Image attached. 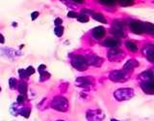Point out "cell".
<instances>
[{
	"instance_id": "6da1fadb",
	"label": "cell",
	"mask_w": 154,
	"mask_h": 121,
	"mask_svg": "<svg viewBox=\"0 0 154 121\" xmlns=\"http://www.w3.org/2000/svg\"><path fill=\"white\" fill-rule=\"evenodd\" d=\"M133 90L132 89H119L115 92V97L119 101L127 100L133 96Z\"/></svg>"
},
{
	"instance_id": "7a4b0ae2",
	"label": "cell",
	"mask_w": 154,
	"mask_h": 121,
	"mask_svg": "<svg viewBox=\"0 0 154 121\" xmlns=\"http://www.w3.org/2000/svg\"><path fill=\"white\" fill-rule=\"evenodd\" d=\"M72 65L78 70H85L87 68V65H88V63H87V60L84 57L77 56L75 57V59L72 60Z\"/></svg>"
},
{
	"instance_id": "3957f363",
	"label": "cell",
	"mask_w": 154,
	"mask_h": 121,
	"mask_svg": "<svg viewBox=\"0 0 154 121\" xmlns=\"http://www.w3.org/2000/svg\"><path fill=\"white\" fill-rule=\"evenodd\" d=\"M130 29L135 34H143V23L138 21H133L130 22Z\"/></svg>"
},
{
	"instance_id": "277c9868",
	"label": "cell",
	"mask_w": 154,
	"mask_h": 121,
	"mask_svg": "<svg viewBox=\"0 0 154 121\" xmlns=\"http://www.w3.org/2000/svg\"><path fill=\"white\" fill-rule=\"evenodd\" d=\"M108 56H109V58L111 60L119 61V60L122 59V58L124 57V53L122 51H119V50H118L117 47H116V48H112V50L109 51Z\"/></svg>"
},
{
	"instance_id": "5b68a950",
	"label": "cell",
	"mask_w": 154,
	"mask_h": 121,
	"mask_svg": "<svg viewBox=\"0 0 154 121\" xmlns=\"http://www.w3.org/2000/svg\"><path fill=\"white\" fill-rule=\"evenodd\" d=\"M53 106H55L56 109H58V110H66V109L67 108L66 100L58 97V98H56L55 101L53 102Z\"/></svg>"
},
{
	"instance_id": "8992f818",
	"label": "cell",
	"mask_w": 154,
	"mask_h": 121,
	"mask_svg": "<svg viewBox=\"0 0 154 121\" xmlns=\"http://www.w3.org/2000/svg\"><path fill=\"white\" fill-rule=\"evenodd\" d=\"M111 80L115 81H123L126 80V74L123 71H115L111 74Z\"/></svg>"
},
{
	"instance_id": "52a82bcc",
	"label": "cell",
	"mask_w": 154,
	"mask_h": 121,
	"mask_svg": "<svg viewBox=\"0 0 154 121\" xmlns=\"http://www.w3.org/2000/svg\"><path fill=\"white\" fill-rule=\"evenodd\" d=\"M143 52V54L147 57V59L149 61H151V62L154 61V48L152 45H147L144 47Z\"/></svg>"
},
{
	"instance_id": "ba28073f",
	"label": "cell",
	"mask_w": 154,
	"mask_h": 121,
	"mask_svg": "<svg viewBox=\"0 0 154 121\" xmlns=\"http://www.w3.org/2000/svg\"><path fill=\"white\" fill-rule=\"evenodd\" d=\"M103 45L108 47H111V48H116L120 45V43L119 40H117V39H108V40H106L103 43Z\"/></svg>"
},
{
	"instance_id": "9c48e42d",
	"label": "cell",
	"mask_w": 154,
	"mask_h": 121,
	"mask_svg": "<svg viewBox=\"0 0 154 121\" xmlns=\"http://www.w3.org/2000/svg\"><path fill=\"white\" fill-rule=\"evenodd\" d=\"M142 88L143 89L144 92H146V93L152 94L153 90H154V85H153L152 80H149V81H146V82H144V83H143Z\"/></svg>"
},
{
	"instance_id": "30bf717a",
	"label": "cell",
	"mask_w": 154,
	"mask_h": 121,
	"mask_svg": "<svg viewBox=\"0 0 154 121\" xmlns=\"http://www.w3.org/2000/svg\"><path fill=\"white\" fill-rule=\"evenodd\" d=\"M93 35H94V37L96 38V39H101V38H103L104 35H105V29H104L102 26L96 27V28L94 29Z\"/></svg>"
},
{
	"instance_id": "8fae6325",
	"label": "cell",
	"mask_w": 154,
	"mask_h": 121,
	"mask_svg": "<svg viewBox=\"0 0 154 121\" xmlns=\"http://www.w3.org/2000/svg\"><path fill=\"white\" fill-rule=\"evenodd\" d=\"M143 32H146L149 34H153L154 33V26L152 23H143Z\"/></svg>"
},
{
	"instance_id": "7c38bea8",
	"label": "cell",
	"mask_w": 154,
	"mask_h": 121,
	"mask_svg": "<svg viewBox=\"0 0 154 121\" xmlns=\"http://www.w3.org/2000/svg\"><path fill=\"white\" fill-rule=\"evenodd\" d=\"M112 33L114 34V35H115L116 37H118V38H122V37H124L123 29L113 27V28H112Z\"/></svg>"
},
{
	"instance_id": "4fadbf2b",
	"label": "cell",
	"mask_w": 154,
	"mask_h": 121,
	"mask_svg": "<svg viewBox=\"0 0 154 121\" xmlns=\"http://www.w3.org/2000/svg\"><path fill=\"white\" fill-rule=\"evenodd\" d=\"M139 64L137 63V61H135V60H129L126 64L124 65V69L125 70H132L134 69L135 67H137Z\"/></svg>"
},
{
	"instance_id": "5bb4252c",
	"label": "cell",
	"mask_w": 154,
	"mask_h": 121,
	"mask_svg": "<svg viewBox=\"0 0 154 121\" xmlns=\"http://www.w3.org/2000/svg\"><path fill=\"white\" fill-rule=\"evenodd\" d=\"M93 18L95 19V21H97L99 22H102V23H106L107 22V21H106L105 17L103 16L102 14H93Z\"/></svg>"
},
{
	"instance_id": "9a60e30c",
	"label": "cell",
	"mask_w": 154,
	"mask_h": 121,
	"mask_svg": "<svg viewBox=\"0 0 154 121\" xmlns=\"http://www.w3.org/2000/svg\"><path fill=\"white\" fill-rule=\"evenodd\" d=\"M125 45H126V47L128 48V50H129V51H131L132 52H136V51H138V47H137L136 45H135L134 43H132V42L127 41Z\"/></svg>"
},
{
	"instance_id": "2e32d148",
	"label": "cell",
	"mask_w": 154,
	"mask_h": 121,
	"mask_svg": "<svg viewBox=\"0 0 154 121\" xmlns=\"http://www.w3.org/2000/svg\"><path fill=\"white\" fill-rule=\"evenodd\" d=\"M18 90L21 93V95H25L26 94V92H27V84L25 83V82L21 81L20 83H19Z\"/></svg>"
},
{
	"instance_id": "e0dca14e",
	"label": "cell",
	"mask_w": 154,
	"mask_h": 121,
	"mask_svg": "<svg viewBox=\"0 0 154 121\" xmlns=\"http://www.w3.org/2000/svg\"><path fill=\"white\" fill-rule=\"evenodd\" d=\"M98 1L101 4L106 5V6H114L117 3V0H98Z\"/></svg>"
},
{
	"instance_id": "ac0fdd59",
	"label": "cell",
	"mask_w": 154,
	"mask_h": 121,
	"mask_svg": "<svg viewBox=\"0 0 154 121\" xmlns=\"http://www.w3.org/2000/svg\"><path fill=\"white\" fill-rule=\"evenodd\" d=\"M76 84H78L80 86H84L87 84H90V82L87 80V79H85V77H79V79L76 80Z\"/></svg>"
},
{
	"instance_id": "d6986e66",
	"label": "cell",
	"mask_w": 154,
	"mask_h": 121,
	"mask_svg": "<svg viewBox=\"0 0 154 121\" xmlns=\"http://www.w3.org/2000/svg\"><path fill=\"white\" fill-rule=\"evenodd\" d=\"M76 18L78 19V21H80V22H88L89 21L88 15H85V14H81L80 16H78Z\"/></svg>"
},
{
	"instance_id": "ffe728a7",
	"label": "cell",
	"mask_w": 154,
	"mask_h": 121,
	"mask_svg": "<svg viewBox=\"0 0 154 121\" xmlns=\"http://www.w3.org/2000/svg\"><path fill=\"white\" fill-rule=\"evenodd\" d=\"M55 34L57 36H62L63 35V33H64V27H63L62 25H59V26H56L55 28V30H54Z\"/></svg>"
},
{
	"instance_id": "44dd1931",
	"label": "cell",
	"mask_w": 154,
	"mask_h": 121,
	"mask_svg": "<svg viewBox=\"0 0 154 121\" xmlns=\"http://www.w3.org/2000/svg\"><path fill=\"white\" fill-rule=\"evenodd\" d=\"M119 3L122 6H130L134 3V0H119Z\"/></svg>"
},
{
	"instance_id": "7402d4cb",
	"label": "cell",
	"mask_w": 154,
	"mask_h": 121,
	"mask_svg": "<svg viewBox=\"0 0 154 121\" xmlns=\"http://www.w3.org/2000/svg\"><path fill=\"white\" fill-rule=\"evenodd\" d=\"M9 83H10V86H11V88H14V86H16V84H17V80H16V79H10V80H9Z\"/></svg>"
},
{
	"instance_id": "603a6c76",
	"label": "cell",
	"mask_w": 154,
	"mask_h": 121,
	"mask_svg": "<svg viewBox=\"0 0 154 121\" xmlns=\"http://www.w3.org/2000/svg\"><path fill=\"white\" fill-rule=\"evenodd\" d=\"M25 71H26V74H27L28 76L33 75L34 73H35V70H34V68H33V67H28V68H27V70H25Z\"/></svg>"
},
{
	"instance_id": "cb8c5ba5",
	"label": "cell",
	"mask_w": 154,
	"mask_h": 121,
	"mask_svg": "<svg viewBox=\"0 0 154 121\" xmlns=\"http://www.w3.org/2000/svg\"><path fill=\"white\" fill-rule=\"evenodd\" d=\"M67 17L71 18H74L78 17V15H77V13H75L73 11H70V12H69V14H67Z\"/></svg>"
},
{
	"instance_id": "d4e9b609",
	"label": "cell",
	"mask_w": 154,
	"mask_h": 121,
	"mask_svg": "<svg viewBox=\"0 0 154 121\" xmlns=\"http://www.w3.org/2000/svg\"><path fill=\"white\" fill-rule=\"evenodd\" d=\"M19 75H20L21 77H23V76H24V77H28V75L26 74V71L25 70H20V71H19Z\"/></svg>"
},
{
	"instance_id": "484cf974",
	"label": "cell",
	"mask_w": 154,
	"mask_h": 121,
	"mask_svg": "<svg viewBox=\"0 0 154 121\" xmlns=\"http://www.w3.org/2000/svg\"><path fill=\"white\" fill-rule=\"evenodd\" d=\"M62 23H63V21H62L61 18H56V19H55V24H56V26H59V25H61Z\"/></svg>"
},
{
	"instance_id": "4316f807",
	"label": "cell",
	"mask_w": 154,
	"mask_h": 121,
	"mask_svg": "<svg viewBox=\"0 0 154 121\" xmlns=\"http://www.w3.org/2000/svg\"><path fill=\"white\" fill-rule=\"evenodd\" d=\"M31 17H32V19H33V21H35V19L38 17V12H34V13H32Z\"/></svg>"
},
{
	"instance_id": "83f0119b",
	"label": "cell",
	"mask_w": 154,
	"mask_h": 121,
	"mask_svg": "<svg viewBox=\"0 0 154 121\" xmlns=\"http://www.w3.org/2000/svg\"><path fill=\"white\" fill-rule=\"evenodd\" d=\"M25 100V98H24V96L23 95H19L18 97H17V102L18 103H22V102Z\"/></svg>"
},
{
	"instance_id": "f1b7e54d",
	"label": "cell",
	"mask_w": 154,
	"mask_h": 121,
	"mask_svg": "<svg viewBox=\"0 0 154 121\" xmlns=\"http://www.w3.org/2000/svg\"><path fill=\"white\" fill-rule=\"evenodd\" d=\"M72 1L75 2V3H77V4H82V3H84L85 0H72Z\"/></svg>"
},
{
	"instance_id": "f546056e",
	"label": "cell",
	"mask_w": 154,
	"mask_h": 121,
	"mask_svg": "<svg viewBox=\"0 0 154 121\" xmlns=\"http://www.w3.org/2000/svg\"><path fill=\"white\" fill-rule=\"evenodd\" d=\"M4 42H5L4 37H3V35H1V34H0V44H4Z\"/></svg>"
},
{
	"instance_id": "4dcf8cb0",
	"label": "cell",
	"mask_w": 154,
	"mask_h": 121,
	"mask_svg": "<svg viewBox=\"0 0 154 121\" xmlns=\"http://www.w3.org/2000/svg\"><path fill=\"white\" fill-rule=\"evenodd\" d=\"M0 91H1V87H0Z\"/></svg>"
}]
</instances>
